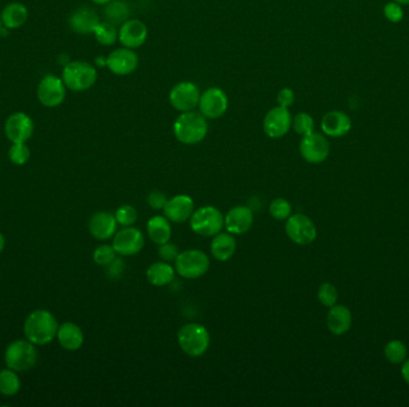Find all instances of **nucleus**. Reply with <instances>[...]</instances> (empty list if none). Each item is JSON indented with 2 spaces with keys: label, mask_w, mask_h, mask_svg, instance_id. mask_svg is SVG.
Wrapping results in <instances>:
<instances>
[{
  "label": "nucleus",
  "mask_w": 409,
  "mask_h": 407,
  "mask_svg": "<svg viewBox=\"0 0 409 407\" xmlns=\"http://www.w3.org/2000/svg\"><path fill=\"white\" fill-rule=\"evenodd\" d=\"M174 135L181 144L196 145L201 143L209 133V123L200 111L181 112L174 122Z\"/></svg>",
  "instance_id": "1"
},
{
  "label": "nucleus",
  "mask_w": 409,
  "mask_h": 407,
  "mask_svg": "<svg viewBox=\"0 0 409 407\" xmlns=\"http://www.w3.org/2000/svg\"><path fill=\"white\" fill-rule=\"evenodd\" d=\"M58 330L56 317L45 310H34L24 324L25 337L35 345L49 344L56 337Z\"/></svg>",
  "instance_id": "2"
},
{
  "label": "nucleus",
  "mask_w": 409,
  "mask_h": 407,
  "mask_svg": "<svg viewBox=\"0 0 409 407\" xmlns=\"http://www.w3.org/2000/svg\"><path fill=\"white\" fill-rule=\"evenodd\" d=\"M61 79L71 91L83 92L96 83L97 70L86 61H71L64 67Z\"/></svg>",
  "instance_id": "3"
},
{
  "label": "nucleus",
  "mask_w": 409,
  "mask_h": 407,
  "mask_svg": "<svg viewBox=\"0 0 409 407\" xmlns=\"http://www.w3.org/2000/svg\"><path fill=\"white\" fill-rule=\"evenodd\" d=\"M177 341L188 356H202L209 347V333L202 325L186 324L177 333Z\"/></svg>",
  "instance_id": "4"
},
{
  "label": "nucleus",
  "mask_w": 409,
  "mask_h": 407,
  "mask_svg": "<svg viewBox=\"0 0 409 407\" xmlns=\"http://www.w3.org/2000/svg\"><path fill=\"white\" fill-rule=\"evenodd\" d=\"M191 227L193 232L202 236H217L224 227L223 214L212 206H204L191 214Z\"/></svg>",
  "instance_id": "5"
},
{
  "label": "nucleus",
  "mask_w": 409,
  "mask_h": 407,
  "mask_svg": "<svg viewBox=\"0 0 409 407\" xmlns=\"http://www.w3.org/2000/svg\"><path fill=\"white\" fill-rule=\"evenodd\" d=\"M38 361V354L32 342L16 341L11 343L5 352V363L14 371L32 369Z\"/></svg>",
  "instance_id": "6"
},
{
  "label": "nucleus",
  "mask_w": 409,
  "mask_h": 407,
  "mask_svg": "<svg viewBox=\"0 0 409 407\" xmlns=\"http://www.w3.org/2000/svg\"><path fill=\"white\" fill-rule=\"evenodd\" d=\"M175 268L182 278L194 280L204 276L209 271V259L202 251H185L178 254L175 259Z\"/></svg>",
  "instance_id": "7"
},
{
  "label": "nucleus",
  "mask_w": 409,
  "mask_h": 407,
  "mask_svg": "<svg viewBox=\"0 0 409 407\" xmlns=\"http://www.w3.org/2000/svg\"><path fill=\"white\" fill-rule=\"evenodd\" d=\"M286 234L297 245H310L317 236L315 223L304 214L291 215L286 221Z\"/></svg>",
  "instance_id": "8"
},
{
  "label": "nucleus",
  "mask_w": 409,
  "mask_h": 407,
  "mask_svg": "<svg viewBox=\"0 0 409 407\" xmlns=\"http://www.w3.org/2000/svg\"><path fill=\"white\" fill-rule=\"evenodd\" d=\"M201 93L199 88L191 82H181L172 86L169 92V102L180 112L196 110L199 106Z\"/></svg>",
  "instance_id": "9"
},
{
  "label": "nucleus",
  "mask_w": 409,
  "mask_h": 407,
  "mask_svg": "<svg viewBox=\"0 0 409 407\" xmlns=\"http://www.w3.org/2000/svg\"><path fill=\"white\" fill-rule=\"evenodd\" d=\"M66 88L62 79L54 74H47L38 84V99L43 107H59L65 101Z\"/></svg>",
  "instance_id": "10"
},
{
  "label": "nucleus",
  "mask_w": 409,
  "mask_h": 407,
  "mask_svg": "<svg viewBox=\"0 0 409 407\" xmlns=\"http://www.w3.org/2000/svg\"><path fill=\"white\" fill-rule=\"evenodd\" d=\"M198 107L206 119L209 120L220 119L228 111V95L224 92L222 88H214V86L209 88L201 93Z\"/></svg>",
  "instance_id": "11"
},
{
  "label": "nucleus",
  "mask_w": 409,
  "mask_h": 407,
  "mask_svg": "<svg viewBox=\"0 0 409 407\" xmlns=\"http://www.w3.org/2000/svg\"><path fill=\"white\" fill-rule=\"evenodd\" d=\"M262 127L266 135L272 139H280L288 134L292 127V115L288 108H272L264 117Z\"/></svg>",
  "instance_id": "12"
},
{
  "label": "nucleus",
  "mask_w": 409,
  "mask_h": 407,
  "mask_svg": "<svg viewBox=\"0 0 409 407\" xmlns=\"http://www.w3.org/2000/svg\"><path fill=\"white\" fill-rule=\"evenodd\" d=\"M4 130L6 138L12 144L27 143L33 136L34 122L28 114L19 111L8 117Z\"/></svg>",
  "instance_id": "13"
},
{
  "label": "nucleus",
  "mask_w": 409,
  "mask_h": 407,
  "mask_svg": "<svg viewBox=\"0 0 409 407\" xmlns=\"http://www.w3.org/2000/svg\"><path fill=\"white\" fill-rule=\"evenodd\" d=\"M299 151L302 157L310 164H321L329 156L330 147L326 136L312 132V134L303 136Z\"/></svg>",
  "instance_id": "14"
},
{
  "label": "nucleus",
  "mask_w": 409,
  "mask_h": 407,
  "mask_svg": "<svg viewBox=\"0 0 409 407\" xmlns=\"http://www.w3.org/2000/svg\"><path fill=\"white\" fill-rule=\"evenodd\" d=\"M139 65V56L130 48H117L106 59V66L115 75H128L133 73Z\"/></svg>",
  "instance_id": "15"
},
{
  "label": "nucleus",
  "mask_w": 409,
  "mask_h": 407,
  "mask_svg": "<svg viewBox=\"0 0 409 407\" xmlns=\"http://www.w3.org/2000/svg\"><path fill=\"white\" fill-rule=\"evenodd\" d=\"M144 244L143 233L135 227L130 226L117 232L113 241V247L117 251V255L135 256L143 250Z\"/></svg>",
  "instance_id": "16"
},
{
  "label": "nucleus",
  "mask_w": 409,
  "mask_h": 407,
  "mask_svg": "<svg viewBox=\"0 0 409 407\" xmlns=\"http://www.w3.org/2000/svg\"><path fill=\"white\" fill-rule=\"evenodd\" d=\"M149 36V30L144 22L139 19H127L119 29V42L130 49L143 46Z\"/></svg>",
  "instance_id": "17"
},
{
  "label": "nucleus",
  "mask_w": 409,
  "mask_h": 407,
  "mask_svg": "<svg viewBox=\"0 0 409 407\" xmlns=\"http://www.w3.org/2000/svg\"><path fill=\"white\" fill-rule=\"evenodd\" d=\"M163 212L169 221L181 223L191 219V214L194 213V201L188 195H176L167 199Z\"/></svg>",
  "instance_id": "18"
},
{
  "label": "nucleus",
  "mask_w": 409,
  "mask_h": 407,
  "mask_svg": "<svg viewBox=\"0 0 409 407\" xmlns=\"http://www.w3.org/2000/svg\"><path fill=\"white\" fill-rule=\"evenodd\" d=\"M321 128L327 136L342 138L352 128V120L344 111H329L322 117Z\"/></svg>",
  "instance_id": "19"
},
{
  "label": "nucleus",
  "mask_w": 409,
  "mask_h": 407,
  "mask_svg": "<svg viewBox=\"0 0 409 407\" xmlns=\"http://www.w3.org/2000/svg\"><path fill=\"white\" fill-rule=\"evenodd\" d=\"M253 222V210L246 206H237L229 210L224 219V226L231 234H243L250 230Z\"/></svg>",
  "instance_id": "20"
},
{
  "label": "nucleus",
  "mask_w": 409,
  "mask_h": 407,
  "mask_svg": "<svg viewBox=\"0 0 409 407\" xmlns=\"http://www.w3.org/2000/svg\"><path fill=\"white\" fill-rule=\"evenodd\" d=\"M117 221L115 215L108 212L93 214L89 222V231L98 241H107L117 232Z\"/></svg>",
  "instance_id": "21"
},
{
  "label": "nucleus",
  "mask_w": 409,
  "mask_h": 407,
  "mask_svg": "<svg viewBox=\"0 0 409 407\" xmlns=\"http://www.w3.org/2000/svg\"><path fill=\"white\" fill-rule=\"evenodd\" d=\"M101 23L97 12L90 8H80L70 17V27L75 33L80 35H90Z\"/></svg>",
  "instance_id": "22"
},
{
  "label": "nucleus",
  "mask_w": 409,
  "mask_h": 407,
  "mask_svg": "<svg viewBox=\"0 0 409 407\" xmlns=\"http://www.w3.org/2000/svg\"><path fill=\"white\" fill-rule=\"evenodd\" d=\"M327 326L330 332L336 336H341L349 332L352 326V313L344 306L330 307L329 313L327 315Z\"/></svg>",
  "instance_id": "23"
},
{
  "label": "nucleus",
  "mask_w": 409,
  "mask_h": 407,
  "mask_svg": "<svg viewBox=\"0 0 409 407\" xmlns=\"http://www.w3.org/2000/svg\"><path fill=\"white\" fill-rule=\"evenodd\" d=\"M1 22L6 29H19L28 21L29 12L25 5L19 1L10 3L1 11Z\"/></svg>",
  "instance_id": "24"
},
{
  "label": "nucleus",
  "mask_w": 409,
  "mask_h": 407,
  "mask_svg": "<svg viewBox=\"0 0 409 407\" xmlns=\"http://www.w3.org/2000/svg\"><path fill=\"white\" fill-rule=\"evenodd\" d=\"M58 341L61 347L69 352L78 350L84 343L83 331L73 323H64L58 330Z\"/></svg>",
  "instance_id": "25"
},
{
  "label": "nucleus",
  "mask_w": 409,
  "mask_h": 407,
  "mask_svg": "<svg viewBox=\"0 0 409 407\" xmlns=\"http://www.w3.org/2000/svg\"><path fill=\"white\" fill-rule=\"evenodd\" d=\"M236 251V241L231 236V233H218L214 236L211 243V254L214 258L220 262H225L235 255Z\"/></svg>",
  "instance_id": "26"
},
{
  "label": "nucleus",
  "mask_w": 409,
  "mask_h": 407,
  "mask_svg": "<svg viewBox=\"0 0 409 407\" xmlns=\"http://www.w3.org/2000/svg\"><path fill=\"white\" fill-rule=\"evenodd\" d=\"M148 234L151 241L157 245H162L172 238V226L165 217L156 215L148 222Z\"/></svg>",
  "instance_id": "27"
},
{
  "label": "nucleus",
  "mask_w": 409,
  "mask_h": 407,
  "mask_svg": "<svg viewBox=\"0 0 409 407\" xmlns=\"http://www.w3.org/2000/svg\"><path fill=\"white\" fill-rule=\"evenodd\" d=\"M149 282L156 287H164L172 283L175 278V269L167 262H157L151 264L146 271Z\"/></svg>",
  "instance_id": "28"
},
{
  "label": "nucleus",
  "mask_w": 409,
  "mask_h": 407,
  "mask_svg": "<svg viewBox=\"0 0 409 407\" xmlns=\"http://www.w3.org/2000/svg\"><path fill=\"white\" fill-rule=\"evenodd\" d=\"M104 14L108 22L114 25H121L130 17V8L124 0H112L106 6Z\"/></svg>",
  "instance_id": "29"
},
{
  "label": "nucleus",
  "mask_w": 409,
  "mask_h": 407,
  "mask_svg": "<svg viewBox=\"0 0 409 407\" xmlns=\"http://www.w3.org/2000/svg\"><path fill=\"white\" fill-rule=\"evenodd\" d=\"M21 389V381L12 369H4L0 371V393L6 397H12Z\"/></svg>",
  "instance_id": "30"
},
{
  "label": "nucleus",
  "mask_w": 409,
  "mask_h": 407,
  "mask_svg": "<svg viewBox=\"0 0 409 407\" xmlns=\"http://www.w3.org/2000/svg\"><path fill=\"white\" fill-rule=\"evenodd\" d=\"M93 35L96 37L98 43L102 46H113L114 43L119 41V30L117 29V25H114L108 21L98 24Z\"/></svg>",
  "instance_id": "31"
},
{
  "label": "nucleus",
  "mask_w": 409,
  "mask_h": 407,
  "mask_svg": "<svg viewBox=\"0 0 409 407\" xmlns=\"http://www.w3.org/2000/svg\"><path fill=\"white\" fill-rule=\"evenodd\" d=\"M384 356L393 365H401L407 358V347L401 341H391L384 347Z\"/></svg>",
  "instance_id": "32"
},
{
  "label": "nucleus",
  "mask_w": 409,
  "mask_h": 407,
  "mask_svg": "<svg viewBox=\"0 0 409 407\" xmlns=\"http://www.w3.org/2000/svg\"><path fill=\"white\" fill-rule=\"evenodd\" d=\"M292 128L298 135L305 136V135L312 134L314 132L315 121L312 119V116L307 112H299L292 117Z\"/></svg>",
  "instance_id": "33"
},
{
  "label": "nucleus",
  "mask_w": 409,
  "mask_h": 407,
  "mask_svg": "<svg viewBox=\"0 0 409 407\" xmlns=\"http://www.w3.org/2000/svg\"><path fill=\"white\" fill-rule=\"evenodd\" d=\"M292 213L291 204L285 199H275L270 204V214L275 220H288Z\"/></svg>",
  "instance_id": "34"
},
{
  "label": "nucleus",
  "mask_w": 409,
  "mask_h": 407,
  "mask_svg": "<svg viewBox=\"0 0 409 407\" xmlns=\"http://www.w3.org/2000/svg\"><path fill=\"white\" fill-rule=\"evenodd\" d=\"M9 158L14 165H24L28 162L30 158V149L25 143L12 144L9 149Z\"/></svg>",
  "instance_id": "35"
},
{
  "label": "nucleus",
  "mask_w": 409,
  "mask_h": 407,
  "mask_svg": "<svg viewBox=\"0 0 409 407\" xmlns=\"http://www.w3.org/2000/svg\"><path fill=\"white\" fill-rule=\"evenodd\" d=\"M115 219H117V223L124 227H130L135 225L137 219H138V213L135 210V207L125 204L121 206L120 208L117 209L115 213Z\"/></svg>",
  "instance_id": "36"
},
{
  "label": "nucleus",
  "mask_w": 409,
  "mask_h": 407,
  "mask_svg": "<svg viewBox=\"0 0 409 407\" xmlns=\"http://www.w3.org/2000/svg\"><path fill=\"white\" fill-rule=\"evenodd\" d=\"M317 297L322 305L326 306V307H333L338 301V291L333 284L323 283L321 287L318 288Z\"/></svg>",
  "instance_id": "37"
},
{
  "label": "nucleus",
  "mask_w": 409,
  "mask_h": 407,
  "mask_svg": "<svg viewBox=\"0 0 409 407\" xmlns=\"http://www.w3.org/2000/svg\"><path fill=\"white\" fill-rule=\"evenodd\" d=\"M117 251L109 245L98 246L97 249L93 252V260L98 265L107 267L108 264L112 263L113 260L117 257Z\"/></svg>",
  "instance_id": "38"
},
{
  "label": "nucleus",
  "mask_w": 409,
  "mask_h": 407,
  "mask_svg": "<svg viewBox=\"0 0 409 407\" xmlns=\"http://www.w3.org/2000/svg\"><path fill=\"white\" fill-rule=\"evenodd\" d=\"M386 18L391 23H400L404 19V10L402 5L397 4L395 1H391L384 6L383 9Z\"/></svg>",
  "instance_id": "39"
},
{
  "label": "nucleus",
  "mask_w": 409,
  "mask_h": 407,
  "mask_svg": "<svg viewBox=\"0 0 409 407\" xmlns=\"http://www.w3.org/2000/svg\"><path fill=\"white\" fill-rule=\"evenodd\" d=\"M178 249H177V246L175 244H172V243H165V244H162V245H159V255L161 258L163 259L164 262H172V260H175L177 258V256H178Z\"/></svg>",
  "instance_id": "40"
},
{
  "label": "nucleus",
  "mask_w": 409,
  "mask_h": 407,
  "mask_svg": "<svg viewBox=\"0 0 409 407\" xmlns=\"http://www.w3.org/2000/svg\"><path fill=\"white\" fill-rule=\"evenodd\" d=\"M167 202V196L161 193V191H152L151 194L148 196V204H149L151 208L154 210H159V209H163L164 206Z\"/></svg>",
  "instance_id": "41"
},
{
  "label": "nucleus",
  "mask_w": 409,
  "mask_h": 407,
  "mask_svg": "<svg viewBox=\"0 0 409 407\" xmlns=\"http://www.w3.org/2000/svg\"><path fill=\"white\" fill-rule=\"evenodd\" d=\"M294 92L290 88H284L280 90L277 95V102L280 107L290 108L294 103Z\"/></svg>",
  "instance_id": "42"
},
{
  "label": "nucleus",
  "mask_w": 409,
  "mask_h": 407,
  "mask_svg": "<svg viewBox=\"0 0 409 407\" xmlns=\"http://www.w3.org/2000/svg\"><path fill=\"white\" fill-rule=\"evenodd\" d=\"M108 276L112 278H117L124 271V262L121 259H114L112 263L107 265Z\"/></svg>",
  "instance_id": "43"
},
{
  "label": "nucleus",
  "mask_w": 409,
  "mask_h": 407,
  "mask_svg": "<svg viewBox=\"0 0 409 407\" xmlns=\"http://www.w3.org/2000/svg\"><path fill=\"white\" fill-rule=\"evenodd\" d=\"M401 374L404 376V379H405L406 382L409 384V358L407 360L406 358V361L404 362V365H402V369H401Z\"/></svg>",
  "instance_id": "44"
},
{
  "label": "nucleus",
  "mask_w": 409,
  "mask_h": 407,
  "mask_svg": "<svg viewBox=\"0 0 409 407\" xmlns=\"http://www.w3.org/2000/svg\"><path fill=\"white\" fill-rule=\"evenodd\" d=\"M4 246H5L4 236H3V234H1V233H0V254H1V251L4 250Z\"/></svg>",
  "instance_id": "45"
},
{
  "label": "nucleus",
  "mask_w": 409,
  "mask_h": 407,
  "mask_svg": "<svg viewBox=\"0 0 409 407\" xmlns=\"http://www.w3.org/2000/svg\"><path fill=\"white\" fill-rule=\"evenodd\" d=\"M95 4L97 5H107L108 3H110L112 0H93Z\"/></svg>",
  "instance_id": "46"
},
{
  "label": "nucleus",
  "mask_w": 409,
  "mask_h": 407,
  "mask_svg": "<svg viewBox=\"0 0 409 407\" xmlns=\"http://www.w3.org/2000/svg\"><path fill=\"white\" fill-rule=\"evenodd\" d=\"M393 1H395V3L400 5H409V0H393Z\"/></svg>",
  "instance_id": "47"
},
{
  "label": "nucleus",
  "mask_w": 409,
  "mask_h": 407,
  "mask_svg": "<svg viewBox=\"0 0 409 407\" xmlns=\"http://www.w3.org/2000/svg\"><path fill=\"white\" fill-rule=\"evenodd\" d=\"M3 27H4V25H3V22H1V17H0V33H1V30H3Z\"/></svg>",
  "instance_id": "48"
}]
</instances>
